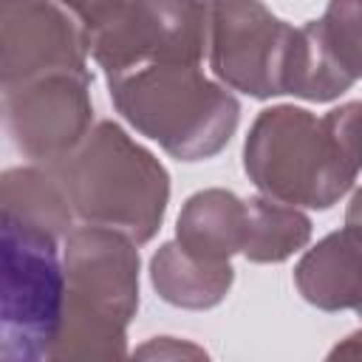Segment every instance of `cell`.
Wrapping results in <instances>:
<instances>
[{"label":"cell","mask_w":362,"mask_h":362,"mask_svg":"<svg viewBox=\"0 0 362 362\" xmlns=\"http://www.w3.org/2000/svg\"><path fill=\"white\" fill-rule=\"evenodd\" d=\"M85 37L107 76L158 62L201 65L209 45V0H122L85 28Z\"/></svg>","instance_id":"5"},{"label":"cell","mask_w":362,"mask_h":362,"mask_svg":"<svg viewBox=\"0 0 362 362\" xmlns=\"http://www.w3.org/2000/svg\"><path fill=\"white\" fill-rule=\"evenodd\" d=\"M127 354V325L65 297L51 359H119Z\"/></svg>","instance_id":"16"},{"label":"cell","mask_w":362,"mask_h":362,"mask_svg":"<svg viewBox=\"0 0 362 362\" xmlns=\"http://www.w3.org/2000/svg\"><path fill=\"white\" fill-rule=\"evenodd\" d=\"M294 25L260 0H209V68L232 90L255 99L283 93Z\"/></svg>","instance_id":"6"},{"label":"cell","mask_w":362,"mask_h":362,"mask_svg":"<svg viewBox=\"0 0 362 362\" xmlns=\"http://www.w3.org/2000/svg\"><path fill=\"white\" fill-rule=\"evenodd\" d=\"M354 82V74L334 54L320 20L294 28L283 71V93L308 102H334L351 90Z\"/></svg>","instance_id":"13"},{"label":"cell","mask_w":362,"mask_h":362,"mask_svg":"<svg viewBox=\"0 0 362 362\" xmlns=\"http://www.w3.org/2000/svg\"><path fill=\"white\" fill-rule=\"evenodd\" d=\"M331 359H362V331H354V334H348L342 342H337L334 348H331V354H328Z\"/></svg>","instance_id":"20"},{"label":"cell","mask_w":362,"mask_h":362,"mask_svg":"<svg viewBox=\"0 0 362 362\" xmlns=\"http://www.w3.org/2000/svg\"><path fill=\"white\" fill-rule=\"evenodd\" d=\"M3 113L14 147L25 158L51 167L90 133V74L88 68L51 71L3 85Z\"/></svg>","instance_id":"7"},{"label":"cell","mask_w":362,"mask_h":362,"mask_svg":"<svg viewBox=\"0 0 362 362\" xmlns=\"http://www.w3.org/2000/svg\"><path fill=\"white\" fill-rule=\"evenodd\" d=\"M139 243L110 226L82 223L65 235V297L124 325L139 311Z\"/></svg>","instance_id":"8"},{"label":"cell","mask_w":362,"mask_h":362,"mask_svg":"<svg viewBox=\"0 0 362 362\" xmlns=\"http://www.w3.org/2000/svg\"><path fill=\"white\" fill-rule=\"evenodd\" d=\"M249 226L246 198L229 189H201L187 198L175 221V240L212 263H229L232 255L243 252Z\"/></svg>","instance_id":"11"},{"label":"cell","mask_w":362,"mask_h":362,"mask_svg":"<svg viewBox=\"0 0 362 362\" xmlns=\"http://www.w3.org/2000/svg\"><path fill=\"white\" fill-rule=\"evenodd\" d=\"M136 354L139 356H206L204 348H195L189 342H178L173 337H156L153 342L141 345Z\"/></svg>","instance_id":"18"},{"label":"cell","mask_w":362,"mask_h":362,"mask_svg":"<svg viewBox=\"0 0 362 362\" xmlns=\"http://www.w3.org/2000/svg\"><path fill=\"white\" fill-rule=\"evenodd\" d=\"M320 23L339 62L362 79V0H328Z\"/></svg>","instance_id":"17"},{"label":"cell","mask_w":362,"mask_h":362,"mask_svg":"<svg viewBox=\"0 0 362 362\" xmlns=\"http://www.w3.org/2000/svg\"><path fill=\"white\" fill-rule=\"evenodd\" d=\"M107 88L124 122L181 161L212 158L240 122L232 88L209 79L195 62H158L113 74Z\"/></svg>","instance_id":"2"},{"label":"cell","mask_w":362,"mask_h":362,"mask_svg":"<svg viewBox=\"0 0 362 362\" xmlns=\"http://www.w3.org/2000/svg\"><path fill=\"white\" fill-rule=\"evenodd\" d=\"M76 17H79V23H82V28H90L99 17H105L116 3H122V0H62Z\"/></svg>","instance_id":"19"},{"label":"cell","mask_w":362,"mask_h":362,"mask_svg":"<svg viewBox=\"0 0 362 362\" xmlns=\"http://www.w3.org/2000/svg\"><path fill=\"white\" fill-rule=\"evenodd\" d=\"M65 308V266L57 235L3 215V342L6 362L51 359Z\"/></svg>","instance_id":"4"},{"label":"cell","mask_w":362,"mask_h":362,"mask_svg":"<svg viewBox=\"0 0 362 362\" xmlns=\"http://www.w3.org/2000/svg\"><path fill=\"white\" fill-rule=\"evenodd\" d=\"M243 170L269 198L334 206L362 173V99L322 116L294 105L260 110L243 141Z\"/></svg>","instance_id":"1"},{"label":"cell","mask_w":362,"mask_h":362,"mask_svg":"<svg viewBox=\"0 0 362 362\" xmlns=\"http://www.w3.org/2000/svg\"><path fill=\"white\" fill-rule=\"evenodd\" d=\"M150 283L164 303L204 311L218 305L229 294L235 283V269L232 263L204 260L187 252L178 240H170L158 246L150 260Z\"/></svg>","instance_id":"12"},{"label":"cell","mask_w":362,"mask_h":362,"mask_svg":"<svg viewBox=\"0 0 362 362\" xmlns=\"http://www.w3.org/2000/svg\"><path fill=\"white\" fill-rule=\"evenodd\" d=\"M82 223L110 226L147 243L164 221L170 175L116 122H99L74 153L51 164Z\"/></svg>","instance_id":"3"},{"label":"cell","mask_w":362,"mask_h":362,"mask_svg":"<svg viewBox=\"0 0 362 362\" xmlns=\"http://www.w3.org/2000/svg\"><path fill=\"white\" fill-rule=\"evenodd\" d=\"M345 223L348 226H362V187L351 195V204L345 209Z\"/></svg>","instance_id":"21"},{"label":"cell","mask_w":362,"mask_h":362,"mask_svg":"<svg viewBox=\"0 0 362 362\" xmlns=\"http://www.w3.org/2000/svg\"><path fill=\"white\" fill-rule=\"evenodd\" d=\"M294 286L322 311L362 317V226H342L317 240L294 266Z\"/></svg>","instance_id":"10"},{"label":"cell","mask_w":362,"mask_h":362,"mask_svg":"<svg viewBox=\"0 0 362 362\" xmlns=\"http://www.w3.org/2000/svg\"><path fill=\"white\" fill-rule=\"evenodd\" d=\"M246 209L249 226L240 255H246L252 263H280L311 240V221L294 204L260 192L246 198Z\"/></svg>","instance_id":"15"},{"label":"cell","mask_w":362,"mask_h":362,"mask_svg":"<svg viewBox=\"0 0 362 362\" xmlns=\"http://www.w3.org/2000/svg\"><path fill=\"white\" fill-rule=\"evenodd\" d=\"M88 37L62 0H3V85L88 68Z\"/></svg>","instance_id":"9"},{"label":"cell","mask_w":362,"mask_h":362,"mask_svg":"<svg viewBox=\"0 0 362 362\" xmlns=\"http://www.w3.org/2000/svg\"><path fill=\"white\" fill-rule=\"evenodd\" d=\"M3 215L20 218L57 238L74 229V209L51 167H11L3 173Z\"/></svg>","instance_id":"14"}]
</instances>
